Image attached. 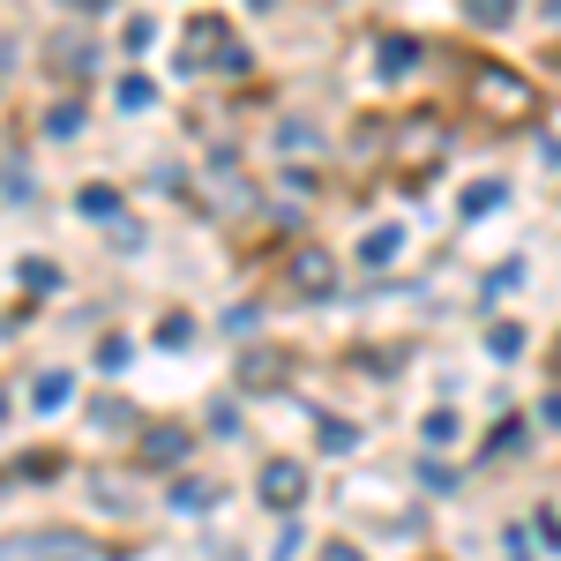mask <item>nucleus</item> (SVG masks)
<instances>
[{
    "label": "nucleus",
    "instance_id": "5",
    "mask_svg": "<svg viewBox=\"0 0 561 561\" xmlns=\"http://www.w3.org/2000/svg\"><path fill=\"white\" fill-rule=\"evenodd\" d=\"M293 285H300L307 300H330V293H337V262L322 255V248H300V255H293Z\"/></svg>",
    "mask_w": 561,
    "mask_h": 561
},
{
    "label": "nucleus",
    "instance_id": "15",
    "mask_svg": "<svg viewBox=\"0 0 561 561\" xmlns=\"http://www.w3.org/2000/svg\"><path fill=\"white\" fill-rule=\"evenodd\" d=\"M427 442H434V449H442V442H457V420H449V412H434V420H427Z\"/></svg>",
    "mask_w": 561,
    "mask_h": 561
},
{
    "label": "nucleus",
    "instance_id": "17",
    "mask_svg": "<svg viewBox=\"0 0 561 561\" xmlns=\"http://www.w3.org/2000/svg\"><path fill=\"white\" fill-rule=\"evenodd\" d=\"M554 375H561V337H554Z\"/></svg>",
    "mask_w": 561,
    "mask_h": 561
},
{
    "label": "nucleus",
    "instance_id": "10",
    "mask_svg": "<svg viewBox=\"0 0 561 561\" xmlns=\"http://www.w3.org/2000/svg\"><path fill=\"white\" fill-rule=\"evenodd\" d=\"M382 60H389L382 76H404V68L420 60V45H412V38H382Z\"/></svg>",
    "mask_w": 561,
    "mask_h": 561
},
{
    "label": "nucleus",
    "instance_id": "12",
    "mask_svg": "<svg viewBox=\"0 0 561 561\" xmlns=\"http://www.w3.org/2000/svg\"><path fill=\"white\" fill-rule=\"evenodd\" d=\"M98 359H105V375H121V367H128V337H105V345H98Z\"/></svg>",
    "mask_w": 561,
    "mask_h": 561
},
{
    "label": "nucleus",
    "instance_id": "13",
    "mask_svg": "<svg viewBox=\"0 0 561 561\" xmlns=\"http://www.w3.org/2000/svg\"><path fill=\"white\" fill-rule=\"evenodd\" d=\"M494 203H502V187H494V180H486V187H472V195H465V217H479V210H494Z\"/></svg>",
    "mask_w": 561,
    "mask_h": 561
},
{
    "label": "nucleus",
    "instance_id": "2",
    "mask_svg": "<svg viewBox=\"0 0 561 561\" xmlns=\"http://www.w3.org/2000/svg\"><path fill=\"white\" fill-rule=\"evenodd\" d=\"M180 45H187V60H217V68H248V53L232 45V23H225V15H195V23L180 31Z\"/></svg>",
    "mask_w": 561,
    "mask_h": 561
},
{
    "label": "nucleus",
    "instance_id": "16",
    "mask_svg": "<svg viewBox=\"0 0 561 561\" xmlns=\"http://www.w3.org/2000/svg\"><path fill=\"white\" fill-rule=\"evenodd\" d=\"M322 561H359V547H322Z\"/></svg>",
    "mask_w": 561,
    "mask_h": 561
},
{
    "label": "nucleus",
    "instance_id": "1",
    "mask_svg": "<svg viewBox=\"0 0 561 561\" xmlns=\"http://www.w3.org/2000/svg\"><path fill=\"white\" fill-rule=\"evenodd\" d=\"M0 561H90L76 531H0Z\"/></svg>",
    "mask_w": 561,
    "mask_h": 561
},
{
    "label": "nucleus",
    "instance_id": "14",
    "mask_svg": "<svg viewBox=\"0 0 561 561\" xmlns=\"http://www.w3.org/2000/svg\"><path fill=\"white\" fill-rule=\"evenodd\" d=\"M121 105H128V113H142V105H150V83H142V76H128V83H121Z\"/></svg>",
    "mask_w": 561,
    "mask_h": 561
},
{
    "label": "nucleus",
    "instance_id": "7",
    "mask_svg": "<svg viewBox=\"0 0 561 561\" xmlns=\"http://www.w3.org/2000/svg\"><path fill=\"white\" fill-rule=\"evenodd\" d=\"M68 397H76V382H68V375H38V389H31V404H38V412L68 404Z\"/></svg>",
    "mask_w": 561,
    "mask_h": 561
},
{
    "label": "nucleus",
    "instance_id": "8",
    "mask_svg": "<svg viewBox=\"0 0 561 561\" xmlns=\"http://www.w3.org/2000/svg\"><path fill=\"white\" fill-rule=\"evenodd\" d=\"M465 15H472V23H486V31H502V23L517 15V0H465Z\"/></svg>",
    "mask_w": 561,
    "mask_h": 561
},
{
    "label": "nucleus",
    "instance_id": "6",
    "mask_svg": "<svg viewBox=\"0 0 561 561\" xmlns=\"http://www.w3.org/2000/svg\"><path fill=\"white\" fill-rule=\"evenodd\" d=\"M397 248H404V232H397V225H382V232H367V248H359V255L382 270V262H397Z\"/></svg>",
    "mask_w": 561,
    "mask_h": 561
},
{
    "label": "nucleus",
    "instance_id": "9",
    "mask_svg": "<svg viewBox=\"0 0 561 561\" xmlns=\"http://www.w3.org/2000/svg\"><path fill=\"white\" fill-rule=\"evenodd\" d=\"M142 457L150 465H173V457H187V434H142Z\"/></svg>",
    "mask_w": 561,
    "mask_h": 561
},
{
    "label": "nucleus",
    "instance_id": "3",
    "mask_svg": "<svg viewBox=\"0 0 561 561\" xmlns=\"http://www.w3.org/2000/svg\"><path fill=\"white\" fill-rule=\"evenodd\" d=\"M479 105H486V113H502V121H517V113H531V90L517 83V76H510V68H479Z\"/></svg>",
    "mask_w": 561,
    "mask_h": 561
},
{
    "label": "nucleus",
    "instance_id": "11",
    "mask_svg": "<svg viewBox=\"0 0 561 561\" xmlns=\"http://www.w3.org/2000/svg\"><path fill=\"white\" fill-rule=\"evenodd\" d=\"M322 449H330V457H345V449H352V427H345V420H322Z\"/></svg>",
    "mask_w": 561,
    "mask_h": 561
},
{
    "label": "nucleus",
    "instance_id": "4",
    "mask_svg": "<svg viewBox=\"0 0 561 561\" xmlns=\"http://www.w3.org/2000/svg\"><path fill=\"white\" fill-rule=\"evenodd\" d=\"M300 494H307V472L293 457H270V465H262V502H270V510H293Z\"/></svg>",
    "mask_w": 561,
    "mask_h": 561
}]
</instances>
